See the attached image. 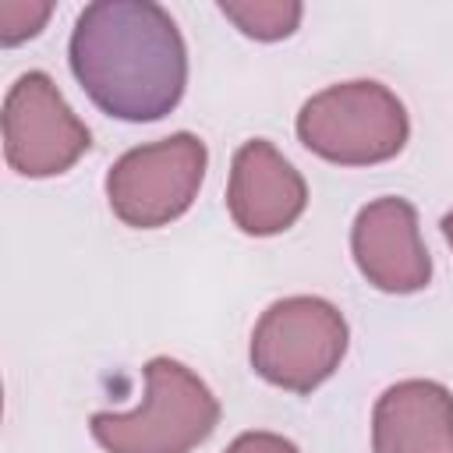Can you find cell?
<instances>
[{
  "label": "cell",
  "instance_id": "obj_1",
  "mask_svg": "<svg viewBox=\"0 0 453 453\" xmlns=\"http://www.w3.org/2000/svg\"><path fill=\"white\" fill-rule=\"evenodd\" d=\"M71 71L85 96L117 120H159L188 81L173 18L149 0L88 4L71 32Z\"/></svg>",
  "mask_w": 453,
  "mask_h": 453
},
{
  "label": "cell",
  "instance_id": "obj_2",
  "mask_svg": "<svg viewBox=\"0 0 453 453\" xmlns=\"http://www.w3.org/2000/svg\"><path fill=\"white\" fill-rule=\"evenodd\" d=\"M145 379V407L134 414H92L99 446L110 453H188L212 432L219 407L184 365L156 357L149 361Z\"/></svg>",
  "mask_w": 453,
  "mask_h": 453
},
{
  "label": "cell",
  "instance_id": "obj_3",
  "mask_svg": "<svg viewBox=\"0 0 453 453\" xmlns=\"http://www.w3.org/2000/svg\"><path fill=\"white\" fill-rule=\"evenodd\" d=\"M347 347V326L333 304L319 297H290L273 304L251 340V365L273 386L308 393L333 375Z\"/></svg>",
  "mask_w": 453,
  "mask_h": 453
},
{
  "label": "cell",
  "instance_id": "obj_4",
  "mask_svg": "<svg viewBox=\"0 0 453 453\" xmlns=\"http://www.w3.org/2000/svg\"><path fill=\"white\" fill-rule=\"evenodd\" d=\"M202 166L205 145L191 134L131 149L106 177L110 205L131 226H159L191 205V195L202 184Z\"/></svg>",
  "mask_w": 453,
  "mask_h": 453
},
{
  "label": "cell",
  "instance_id": "obj_5",
  "mask_svg": "<svg viewBox=\"0 0 453 453\" xmlns=\"http://www.w3.org/2000/svg\"><path fill=\"white\" fill-rule=\"evenodd\" d=\"M7 163L18 173L46 177L71 166L88 149V127H81L53 81L39 71L21 74L4 106Z\"/></svg>",
  "mask_w": 453,
  "mask_h": 453
},
{
  "label": "cell",
  "instance_id": "obj_6",
  "mask_svg": "<svg viewBox=\"0 0 453 453\" xmlns=\"http://www.w3.org/2000/svg\"><path fill=\"white\" fill-rule=\"evenodd\" d=\"M297 134L311 152L333 163H379L403 149L407 117L403 106L379 85H372L361 117H350V92L343 85L304 103Z\"/></svg>",
  "mask_w": 453,
  "mask_h": 453
},
{
  "label": "cell",
  "instance_id": "obj_7",
  "mask_svg": "<svg viewBox=\"0 0 453 453\" xmlns=\"http://www.w3.org/2000/svg\"><path fill=\"white\" fill-rule=\"evenodd\" d=\"M425 251L418 244L414 209L400 198H382L361 209L354 226V255L361 273L382 290H418L428 283V262H414L400 251Z\"/></svg>",
  "mask_w": 453,
  "mask_h": 453
},
{
  "label": "cell",
  "instance_id": "obj_8",
  "mask_svg": "<svg viewBox=\"0 0 453 453\" xmlns=\"http://www.w3.org/2000/svg\"><path fill=\"white\" fill-rule=\"evenodd\" d=\"M255 195H262V198L248 212V219L241 223V230H248V234H276V230H287L297 219V212L304 209V184H301V177L262 138L248 142L237 152V159H234L230 212H237L248 202H255Z\"/></svg>",
  "mask_w": 453,
  "mask_h": 453
},
{
  "label": "cell",
  "instance_id": "obj_9",
  "mask_svg": "<svg viewBox=\"0 0 453 453\" xmlns=\"http://www.w3.org/2000/svg\"><path fill=\"white\" fill-rule=\"evenodd\" d=\"M449 403V393L435 382H400L382 393L375 407V453H449L421 435V421Z\"/></svg>",
  "mask_w": 453,
  "mask_h": 453
},
{
  "label": "cell",
  "instance_id": "obj_10",
  "mask_svg": "<svg viewBox=\"0 0 453 453\" xmlns=\"http://www.w3.org/2000/svg\"><path fill=\"white\" fill-rule=\"evenodd\" d=\"M219 11L226 18H234V21H241L248 35H255V25H265L262 39H280V35L294 32V21L301 18L297 4H290V7H255V11H244V7H234V4H219Z\"/></svg>",
  "mask_w": 453,
  "mask_h": 453
},
{
  "label": "cell",
  "instance_id": "obj_11",
  "mask_svg": "<svg viewBox=\"0 0 453 453\" xmlns=\"http://www.w3.org/2000/svg\"><path fill=\"white\" fill-rule=\"evenodd\" d=\"M230 453H297V449L287 439H276V435H265V432H248L230 446Z\"/></svg>",
  "mask_w": 453,
  "mask_h": 453
},
{
  "label": "cell",
  "instance_id": "obj_12",
  "mask_svg": "<svg viewBox=\"0 0 453 453\" xmlns=\"http://www.w3.org/2000/svg\"><path fill=\"white\" fill-rule=\"evenodd\" d=\"M442 234H446V241L453 244V212H449V216L442 219Z\"/></svg>",
  "mask_w": 453,
  "mask_h": 453
}]
</instances>
